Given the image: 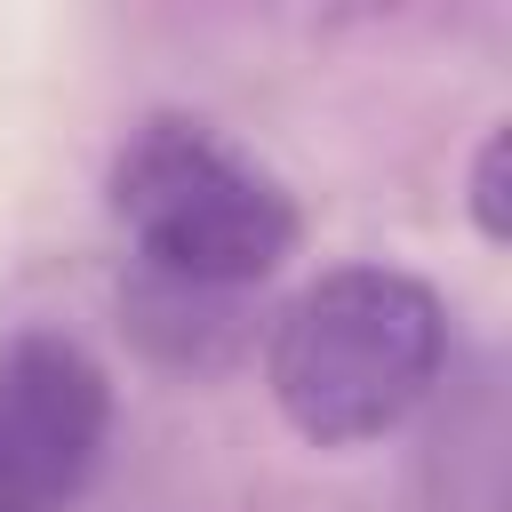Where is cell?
Instances as JSON below:
<instances>
[{
	"mask_svg": "<svg viewBox=\"0 0 512 512\" xmlns=\"http://www.w3.org/2000/svg\"><path fill=\"white\" fill-rule=\"evenodd\" d=\"M448 368V304L400 264H336L264 328V392L304 448L400 432Z\"/></svg>",
	"mask_w": 512,
	"mask_h": 512,
	"instance_id": "1",
	"label": "cell"
},
{
	"mask_svg": "<svg viewBox=\"0 0 512 512\" xmlns=\"http://www.w3.org/2000/svg\"><path fill=\"white\" fill-rule=\"evenodd\" d=\"M128 272L256 296L304 240L296 192L200 112H144L104 168Z\"/></svg>",
	"mask_w": 512,
	"mask_h": 512,
	"instance_id": "2",
	"label": "cell"
},
{
	"mask_svg": "<svg viewBox=\"0 0 512 512\" xmlns=\"http://www.w3.org/2000/svg\"><path fill=\"white\" fill-rule=\"evenodd\" d=\"M112 448V376L64 328L0 344V512H72Z\"/></svg>",
	"mask_w": 512,
	"mask_h": 512,
	"instance_id": "3",
	"label": "cell"
},
{
	"mask_svg": "<svg viewBox=\"0 0 512 512\" xmlns=\"http://www.w3.org/2000/svg\"><path fill=\"white\" fill-rule=\"evenodd\" d=\"M120 328L136 336L144 360L184 368V376H216L248 352V296H216V288H176L152 272L120 280Z\"/></svg>",
	"mask_w": 512,
	"mask_h": 512,
	"instance_id": "4",
	"label": "cell"
},
{
	"mask_svg": "<svg viewBox=\"0 0 512 512\" xmlns=\"http://www.w3.org/2000/svg\"><path fill=\"white\" fill-rule=\"evenodd\" d=\"M464 216H472V232H480L488 248L512 240V128H504V120H488L480 144H472V168H464Z\"/></svg>",
	"mask_w": 512,
	"mask_h": 512,
	"instance_id": "5",
	"label": "cell"
}]
</instances>
